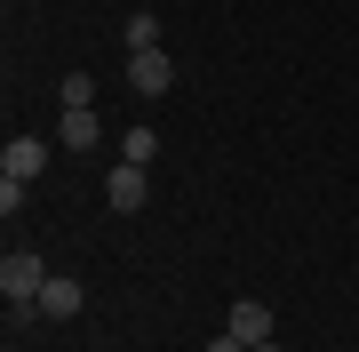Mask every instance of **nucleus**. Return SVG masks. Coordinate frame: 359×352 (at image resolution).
Masks as SVG:
<instances>
[{
    "instance_id": "nucleus-1",
    "label": "nucleus",
    "mask_w": 359,
    "mask_h": 352,
    "mask_svg": "<svg viewBox=\"0 0 359 352\" xmlns=\"http://www.w3.org/2000/svg\"><path fill=\"white\" fill-rule=\"evenodd\" d=\"M40 288H48V264H40L32 248H16V256L0 264V296L8 304H40Z\"/></svg>"
},
{
    "instance_id": "nucleus-2",
    "label": "nucleus",
    "mask_w": 359,
    "mask_h": 352,
    "mask_svg": "<svg viewBox=\"0 0 359 352\" xmlns=\"http://www.w3.org/2000/svg\"><path fill=\"white\" fill-rule=\"evenodd\" d=\"M128 89H136V96H168V89H176L168 48H128Z\"/></svg>"
},
{
    "instance_id": "nucleus-3",
    "label": "nucleus",
    "mask_w": 359,
    "mask_h": 352,
    "mask_svg": "<svg viewBox=\"0 0 359 352\" xmlns=\"http://www.w3.org/2000/svg\"><path fill=\"white\" fill-rule=\"evenodd\" d=\"M104 200H112V216H136L144 200H152V176H144L136 160H120V169L104 176Z\"/></svg>"
},
{
    "instance_id": "nucleus-4",
    "label": "nucleus",
    "mask_w": 359,
    "mask_h": 352,
    "mask_svg": "<svg viewBox=\"0 0 359 352\" xmlns=\"http://www.w3.org/2000/svg\"><path fill=\"white\" fill-rule=\"evenodd\" d=\"M231 337H240L248 352H256V344H271V304H256V296H240V304H231Z\"/></svg>"
},
{
    "instance_id": "nucleus-5",
    "label": "nucleus",
    "mask_w": 359,
    "mask_h": 352,
    "mask_svg": "<svg viewBox=\"0 0 359 352\" xmlns=\"http://www.w3.org/2000/svg\"><path fill=\"white\" fill-rule=\"evenodd\" d=\"M40 169H48V144H40V136H8V152H0V176H40Z\"/></svg>"
},
{
    "instance_id": "nucleus-6",
    "label": "nucleus",
    "mask_w": 359,
    "mask_h": 352,
    "mask_svg": "<svg viewBox=\"0 0 359 352\" xmlns=\"http://www.w3.org/2000/svg\"><path fill=\"white\" fill-rule=\"evenodd\" d=\"M80 304H88V296H80V280H65V273H48V288H40V313H48V320H72Z\"/></svg>"
},
{
    "instance_id": "nucleus-7",
    "label": "nucleus",
    "mask_w": 359,
    "mask_h": 352,
    "mask_svg": "<svg viewBox=\"0 0 359 352\" xmlns=\"http://www.w3.org/2000/svg\"><path fill=\"white\" fill-rule=\"evenodd\" d=\"M56 136H65V144H80V152H88V144L104 136V129H96V105H65V120H56Z\"/></svg>"
},
{
    "instance_id": "nucleus-8",
    "label": "nucleus",
    "mask_w": 359,
    "mask_h": 352,
    "mask_svg": "<svg viewBox=\"0 0 359 352\" xmlns=\"http://www.w3.org/2000/svg\"><path fill=\"white\" fill-rule=\"evenodd\" d=\"M120 152H128L136 169H152V160H160V136H152V129H144V120H136V129H128V144H120Z\"/></svg>"
},
{
    "instance_id": "nucleus-9",
    "label": "nucleus",
    "mask_w": 359,
    "mask_h": 352,
    "mask_svg": "<svg viewBox=\"0 0 359 352\" xmlns=\"http://www.w3.org/2000/svg\"><path fill=\"white\" fill-rule=\"evenodd\" d=\"M120 40H128V48H160V16H152V8H136V16H128V32H120Z\"/></svg>"
},
{
    "instance_id": "nucleus-10",
    "label": "nucleus",
    "mask_w": 359,
    "mask_h": 352,
    "mask_svg": "<svg viewBox=\"0 0 359 352\" xmlns=\"http://www.w3.org/2000/svg\"><path fill=\"white\" fill-rule=\"evenodd\" d=\"M208 352H248L240 337H231V328H224V337H208Z\"/></svg>"
},
{
    "instance_id": "nucleus-11",
    "label": "nucleus",
    "mask_w": 359,
    "mask_h": 352,
    "mask_svg": "<svg viewBox=\"0 0 359 352\" xmlns=\"http://www.w3.org/2000/svg\"><path fill=\"white\" fill-rule=\"evenodd\" d=\"M256 352H280V337H271V344H256Z\"/></svg>"
}]
</instances>
